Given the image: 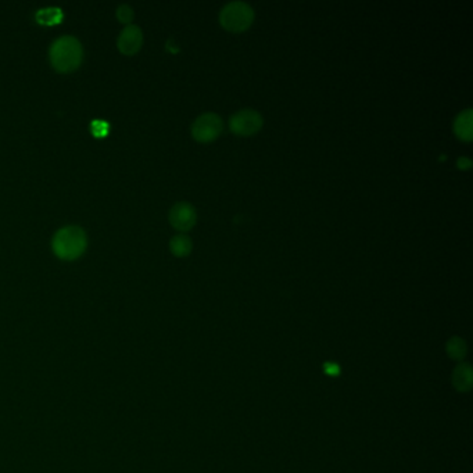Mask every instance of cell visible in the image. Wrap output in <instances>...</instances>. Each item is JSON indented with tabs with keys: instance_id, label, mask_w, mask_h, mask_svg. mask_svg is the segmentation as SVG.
Here are the masks:
<instances>
[{
	"instance_id": "3957f363",
	"label": "cell",
	"mask_w": 473,
	"mask_h": 473,
	"mask_svg": "<svg viewBox=\"0 0 473 473\" xmlns=\"http://www.w3.org/2000/svg\"><path fill=\"white\" fill-rule=\"evenodd\" d=\"M254 20L253 8L245 1H231L219 13L221 25L231 32L247 30Z\"/></svg>"
},
{
	"instance_id": "6da1fadb",
	"label": "cell",
	"mask_w": 473,
	"mask_h": 473,
	"mask_svg": "<svg viewBox=\"0 0 473 473\" xmlns=\"http://www.w3.org/2000/svg\"><path fill=\"white\" fill-rule=\"evenodd\" d=\"M88 238L82 228L70 225L58 229L53 236V250L64 260L79 257L86 249Z\"/></svg>"
},
{
	"instance_id": "2e32d148",
	"label": "cell",
	"mask_w": 473,
	"mask_h": 473,
	"mask_svg": "<svg viewBox=\"0 0 473 473\" xmlns=\"http://www.w3.org/2000/svg\"><path fill=\"white\" fill-rule=\"evenodd\" d=\"M458 165H460V168H462V165H467L465 168H469L471 167V160L465 157L460 158L458 160Z\"/></svg>"
},
{
	"instance_id": "7a4b0ae2",
	"label": "cell",
	"mask_w": 473,
	"mask_h": 473,
	"mask_svg": "<svg viewBox=\"0 0 473 473\" xmlns=\"http://www.w3.org/2000/svg\"><path fill=\"white\" fill-rule=\"evenodd\" d=\"M82 60V45L71 35L56 39L51 46V61L57 71L67 72L75 70Z\"/></svg>"
},
{
	"instance_id": "8992f818",
	"label": "cell",
	"mask_w": 473,
	"mask_h": 473,
	"mask_svg": "<svg viewBox=\"0 0 473 473\" xmlns=\"http://www.w3.org/2000/svg\"><path fill=\"white\" fill-rule=\"evenodd\" d=\"M197 214L195 207L188 202L176 203L169 211V222L181 232H186L195 226Z\"/></svg>"
},
{
	"instance_id": "ba28073f",
	"label": "cell",
	"mask_w": 473,
	"mask_h": 473,
	"mask_svg": "<svg viewBox=\"0 0 473 473\" xmlns=\"http://www.w3.org/2000/svg\"><path fill=\"white\" fill-rule=\"evenodd\" d=\"M453 386L461 391L467 393L472 389L473 386V370L469 364H460L457 368L454 369L453 376H451Z\"/></svg>"
},
{
	"instance_id": "30bf717a",
	"label": "cell",
	"mask_w": 473,
	"mask_h": 473,
	"mask_svg": "<svg viewBox=\"0 0 473 473\" xmlns=\"http://www.w3.org/2000/svg\"><path fill=\"white\" fill-rule=\"evenodd\" d=\"M169 247L176 257H186L192 252V240L188 235L179 233L171 239Z\"/></svg>"
},
{
	"instance_id": "7c38bea8",
	"label": "cell",
	"mask_w": 473,
	"mask_h": 473,
	"mask_svg": "<svg viewBox=\"0 0 473 473\" xmlns=\"http://www.w3.org/2000/svg\"><path fill=\"white\" fill-rule=\"evenodd\" d=\"M35 17L41 24L52 25V24H57L61 21L63 11L60 7H46V8H41Z\"/></svg>"
},
{
	"instance_id": "5bb4252c",
	"label": "cell",
	"mask_w": 473,
	"mask_h": 473,
	"mask_svg": "<svg viewBox=\"0 0 473 473\" xmlns=\"http://www.w3.org/2000/svg\"><path fill=\"white\" fill-rule=\"evenodd\" d=\"M108 129V125L105 121H93L92 124V131L96 134V135H105Z\"/></svg>"
},
{
	"instance_id": "9c48e42d",
	"label": "cell",
	"mask_w": 473,
	"mask_h": 473,
	"mask_svg": "<svg viewBox=\"0 0 473 473\" xmlns=\"http://www.w3.org/2000/svg\"><path fill=\"white\" fill-rule=\"evenodd\" d=\"M454 131L458 138L462 141H471L472 139V111L465 110L462 111L454 124Z\"/></svg>"
},
{
	"instance_id": "5b68a950",
	"label": "cell",
	"mask_w": 473,
	"mask_h": 473,
	"mask_svg": "<svg viewBox=\"0 0 473 473\" xmlns=\"http://www.w3.org/2000/svg\"><path fill=\"white\" fill-rule=\"evenodd\" d=\"M223 128L221 117L215 112H205L192 125V135L197 142L209 143L215 141Z\"/></svg>"
},
{
	"instance_id": "8fae6325",
	"label": "cell",
	"mask_w": 473,
	"mask_h": 473,
	"mask_svg": "<svg viewBox=\"0 0 473 473\" xmlns=\"http://www.w3.org/2000/svg\"><path fill=\"white\" fill-rule=\"evenodd\" d=\"M447 354L450 358L455 360V361H462L467 357L468 353V346L465 343V340H462L461 337H451L447 342Z\"/></svg>"
},
{
	"instance_id": "277c9868",
	"label": "cell",
	"mask_w": 473,
	"mask_h": 473,
	"mask_svg": "<svg viewBox=\"0 0 473 473\" xmlns=\"http://www.w3.org/2000/svg\"><path fill=\"white\" fill-rule=\"evenodd\" d=\"M264 119L261 114L252 108H245L236 111L229 121L231 131L239 136L256 135L263 128Z\"/></svg>"
},
{
	"instance_id": "4fadbf2b",
	"label": "cell",
	"mask_w": 473,
	"mask_h": 473,
	"mask_svg": "<svg viewBox=\"0 0 473 473\" xmlns=\"http://www.w3.org/2000/svg\"><path fill=\"white\" fill-rule=\"evenodd\" d=\"M117 15L122 22H131L134 18V11L128 4H121L117 8Z\"/></svg>"
},
{
	"instance_id": "9a60e30c",
	"label": "cell",
	"mask_w": 473,
	"mask_h": 473,
	"mask_svg": "<svg viewBox=\"0 0 473 473\" xmlns=\"http://www.w3.org/2000/svg\"><path fill=\"white\" fill-rule=\"evenodd\" d=\"M325 372H326L328 375L336 376V375H339V373H340V368H339V365L329 363V364H325Z\"/></svg>"
},
{
	"instance_id": "52a82bcc",
	"label": "cell",
	"mask_w": 473,
	"mask_h": 473,
	"mask_svg": "<svg viewBox=\"0 0 473 473\" xmlns=\"http://www.w3.org/2000/svg\"><path fill=\"white\" fill-rule=\"evenodd\" d=\"M143 42L142 30L135 24H128L118 37V48L125 54H134L138 52Z\"/></svg>"
}]
</instances>
